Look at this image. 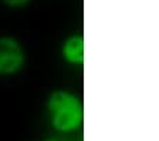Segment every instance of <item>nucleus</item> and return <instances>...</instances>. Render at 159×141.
I'll use <instances>...</instances> for the list:
<instances>
[{
	"instance_id": "obj_1",
	"label": "nucleus",
	"mask_w": 159,
	"mask_h": 141,
	"mask_svg": "<svg viewBox=\"0 0 159 141\" xmlns=\"http://www.w3.org/2000/svg\"><path fill=\"white\" fill-rule=\"evenodd\" d=\"M48 111L51 123L58 131H73L83 123V106L70 93L56 91L50 96Z\"/></svg>"
},
{
	"instance_id": "obj_2",
	"label": "nucleus",
	"mask_w": 159,
	"mask_h": 141,
	"mask_svg": "<svg viewBox=\"0 0 159 141\" xmlns=\"http://www.w3.org/2000/svg\"><path fill=\"white\" fill-rule=\"evenodd\" d=\"M24 64V51L13 39H0V74H13Z\"/></svg>"
},
{
	"instance_id": "obj_3",
	"label": "nucleus",
	"mask_w": 159,
	"mask_h": 141,
	"mask_svg": "<svg viewBox=\"0 0 159 141\" xmlns=\"http://www.w3.org/2000/svg\"><path fill=\"white\" fill-rule=\"evenodd\" d=\"M64 57L74 64H83L84 61V39L81 36H73L66 41L63 49Z\"/></svg>"
},
{
	"instance_id": "obj_4",
	"label": "nucleus",
	"mask_w": 159,
	"mask_h": 141,
	"mask_svg": "<svg viewBox=\"0 0 159 141\" xmlns=\"http://www.w3.org/2000/svg\"><path fill=\"white\" fill-rule=\"evenodd\" d=\"M9 6H13V7H17V6H23L26 4L29 0H4Z\"/></svg>"
}]
</instances>
